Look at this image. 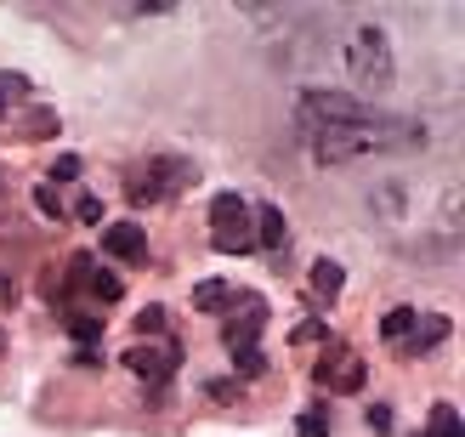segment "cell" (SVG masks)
Returning <instances> with one entry per match:
<instances>
[{
  "label": "cell",
  "instance_id": "obj_10",
  "mask_svg": "<svg viewBox=\"0 0 465 437\" xmlns=\"http://www.w3.org/2000/svg\"><path fill=\"white\" fill-rule=\"evenodd\" d=\"M125 370L136 381H148V386H165L171 370H176V347H171V341H159V347H131L125 353Z\"/></svg>",
  "mask_w": 465,
  "mask_h": 437
},
{
  "label": "cell",
  "instance_id": "obj_13",
  "mask_svg": "<svg viewBox=\"0 0 465 437\" xmlns=\"http://www.w3.org/2000/svg\"><path fill=\"white\" fill-rule=\"evenodd\" d=\"M232 302H239V284H227V279H211L193 290V313H227Z\"/></svg>",
  "mask_w": 465,
  "mask_h": 437
},
{
  "label": "cell",
  "instance_id": "obj_5",
  "mask_svg": "<svg viewBox=\"0 0 465 437\" xmlns=\"http://www.w3.org/2000/svg\"><path fill=\"white\" fill-rule=\"evenodd\" d=\"M188 182H199V171H193V159H182V154H153L148 165H136L131 171V204H165V199H176Z\"/></svg>",
  "mask_w": 465,
  "mask_h": 437
},
{
  "label": "cell",
  "instance_id": "obj_8",
  "mask_svg": "<svg viewBox=\"0 0 465 437\" xmlns=\"http://www.w3.org/2000/svg\"><path fill=\"white\" fill-rule=\"evenodd\" d=\"M312 381L323 386V392H358V386H363V358L330 341L323 358H318V370H312Z\"/></svg>",
  "mask_w": 465,
  "mask_h": 437
},
{
  "label": "cell",
  "instance_id": "obj_23",
  "mask_svg": "<svg viewBox=\"0 0 465 437\" xmlns=\"http://www.w3.org/2000/svg\"><path fill=\"white\" fill-rule=\"evenodd\" d=\"M0 347H6V335H0Z\"/></svg>",
  "mask_w": 465,
  "mask_h": 437
},
{
  "label": "cell",
  "instance_id": "obj_19",
  "mask_svg": "<svg viewBox=\"0 0 465 437\" xmlns=\"http://www.w3.org/2000/svg\"><path fill=\"white\" fill-rule=\"evenodd\" d=\"M136 330H143V335H159V330H165V307H148L143 318H136Z\"/></svg>",
  "mask_w": 465,
  "mask_h": 437
},
{
  "label": "cell",
  "instance_id": "obj_17",
  "mask_svg": "<svg viewBox=\"0 0 465 437\" xmlns=\"http://www.w3.org/2000/svg\"><path fill=\"white\" fill-rule=\"evenodd\" d=\"M420 437H465V432H460V415H454V403H437V409H431V426H426Z\"/></svg>",
  "mask_w": 465,
  "mask_h": 437
},
{
  "label": "cell",
  "instance_id": "obj_9",
  "mask_svg": "<svg viewBox=\"0 0 465 437\" xmlns=\"http://www.w3.org/2000/svg\"><path fill=\"white\" fill-rule=\"evenodd\" d=\"M68 290H85L97 307H114V302H120V279H114V273H97V262H91V256H74V262H68Z\"/></svg>",
  "mask_w": 465,
  "mask_h": 437
},
{
  "label": "cell",
  "instance_id": "obj_20",
  "mask_svg": "<svg viewBox=\"0 0 465 437\" xmlns=\"http://www.w3.org/2000/svg\"><path fill=\"white\" fill-rule=\"evenodd\" d=\"M363 421H369V432H391V403H375Z\"/></svg>",
  "mask_w": 465,
  "mask_h": 437
},
{
  "label": "cell",
  "instance_id": "obj_11",
  "mask_svg": "<svg viewBox=\"0 0 465 437\" xmlns=\"http://www.w3.org/2000/svg\"><path fill=\"white\" fill-rule=\"evenodd\" d=\"M103 256H114V262H143L148 256V227H136V222L103 227Z\"/></svg>",
  "mask_w": 465,
  "mask_h": 437
},
{
  "label": "cell",
  "instance_id": "obj_22",
  "mask_svg": "<svg viewBox=\"0 0 465 437\" xmlns=\"http://www.w3.org/2000/svg\"><path fill=\"white\" fill-rule=\"evenodd\" d=\"M74 216H80V222H103V204H97V199H80Z\"/></svg>",
  "mask_w": 465,
  "mask_h": 437
},
{
  "label": "cell",
  "instance_id": "obj_14",
  "mask_svg": "<svg viewBox=\"0 0 465 437\" xmlns=\"http://www.w3.org/2000/svg\"><path fill=\"white\" fill-rule=\"evenodd\" d=\"M29 103V74H0V120Z\"/></svg>",
  "mask_w": 465,
  "mask_h": 437
},
{
  "label": "cell",
  "instance_id": "obj_1",
  "mask_svg": "<svg viewBox=\"0 0 465 437\" xmlns=\"http://www.w3.org/2000/svg\"><path fill=\"white\" fill-rule=\"evenodd\" d=\"M295 120V143L312 154V165H352L369 154H391V148H420L426 125L386 114L375 103L352 97V91H330V85H307L290 108Z\"/></svg>",
  "mask_w": 465,
  "mask_h": 437
},
{
  "label": "cell",
  "instance_id": "obj_12",
  "mask_svg": "<svg viewBox=\"0 0 465 437\" xmlns=\"http://www.w3.org/2000/svg\"><path fill=\"white\" fill-rule=\"evenodd\" d=\"M290 244V222L278 204H255V250H284Z\"/></svg>",
  "mask_w": 465,
  "mask_h": 437
},
{
  "label": "cell",
  "instance_id": "obj_6",
  "mask_svg": "<svg viewBox=\"0 0 465 437\" xmlns=\"http://www.w3.org/2000/svg\"><path fill=\"white\" fill-rule=\"evenodd\" d=\"M381 335H386V347H398L403 358H420V353H431V347H443V341H449V318L443 313L391 307L381 318Z\"/></svg>",
  "mask_w": 465,
  "mask_h": 437
},
{
  "label": "cell",
  "instance_id": "obj_3",
  "mask_svg": "<svg viewBox=\"0 0 465 437\" xmlns=\"http://www.w3.org/2000/svg\"><path fill=\"white\" fill-rule=\"evenodd\" d=\"M346 74H352V85L363 91V103H375V97L391 91L398 57H391V35L381 23H352V35H346Z\"/></svg>",
  "mask_w": 465,
  "mask_h": 437
},
{
  "label": "cell",
  "instance_id": "obj_18",
  "mask_svg": "<svg viewBox=\"0 0 465 437\" xmlns=\"http://www.w3.org/2000/svg\"><path fill=\"white\" fill-rule=\"evenodd\" d=\"M295 437H330V409H312V415H301Z\"/></svg>",
  "mask_w": 465,
  "mask_h": 437
},
{
  "label": "cell",
  "instance_id": "obj_2",
  "mask_svg": "<svg viewBox=\"0 0 465 437\" xmlns=\"http://www.w3.org/2000/svg\"><path fill=\"white\" fill-rule=\"evenodd\" d=\"M369 211L386 222V233H409L420 244H454L460 239V188L454 182H386L381 194H369Z\"/></svg>",
  "mask_w": 465,
  "mask_h": 437
},
{
  "label": "cell",
  "instance_id": "obj_15",
  "mask_svg": "<svg viewBox=\"0 0 465 437\" xmlns=\"http://www.w3.org/2000/svg\"><path fill=\"white\" fill-rule=\"evenodd\" d=\"M341 284H346L341 262H318V267H312V290H318V295H330V302H335V295H341Z\"/></svg>",
  "mask_w": 465,
  "mask_h": 437
},
{
  "label": "cell",
  "instance_id": "obj_4",
  "mask_svg": "<svg viewBox=\"0 0 465 437\" xmlns=\"http://www.w3.org/2000/svg\"><path fill=\"white\" fill-rule=\"evenodd\" d=\"M262 330H267V302L262 295H250L239 290V302L227 307V324H222V347L232 358V370H244V375H262L267 370V358H262Z\"/></svg>",
  "mask_w": 465,
  "mask_h": 437
},
{
  "label": "cell",
  "instance_id": "obj_16",
  "mask_svg": "<svg viewBox=\"0 0 465 437\" xmlns=\"http://www.w3.org/2000/svg\"><path fill=\"white\" fill-rule=\"evenodd\" d=\"M17 131H23V143H40V136L57 131V114H52V108H35L29 120H17Z\"/></svg>",
  "mask_w": 465,
  "mask_h": 437
},
{
  "label": "cell",
  "instance_id": "obj_7",
  "mask_svg": "<svg viewBox=\"0 0 465 437\" xmlns=\"http://www.w3.org/2000/svg\"><path fill=\"white\" fill-rule=\"evenodd\" d=\"M211 244L222 256H244L255 250V204L244 194H216L211 199Z\"/></svg>",
  "mask_w": 465,
  "mask_h": 437
},
{
  "label": "cell",
  "instance_id": "obj_21",
  "mask_svg": "<svg viewBox=\"0 0 465 437\" xmlns=\"http://www.w3.org/2000/svg\"><path fill=\"white\" fill-rule=\"evenodd\" d=\"M57 176H63V182H74V176H80V159H74V154H63V159H57V171H52V182H57Z\"/></svg>",
  "mask_w": 465,
  "mask_h": 437
}]
</instances>
